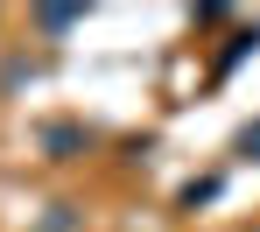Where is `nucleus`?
I'll list each match as a JSON object with an SVG mask.
<instances>
[{
	"instance_id": "obj_1",
	"label": "nucleus",
	"mask_w": 260,
	"mask_h": 232,
	"mask_svg": "<svg viewBox=\"0 0 260 232\" xmlns=\"http://www.w3.org/2000/svg\"><path fill=\"white\" fill-rule=\"evenodd\" d=\"M85 148H91L85 120H49V127H43V155H49V162H78Z\"/></svg>"
},
{
	"instance_id": "obj_2",
	"label": "nucleus",
	"mask_w": 260,
	"mask_h": 232,
	"mask_svg": "<svg viewBox=\"0 0 260 232\" xmlns=\"http://www.w3.org/2000/svg\"><path fill=\"white\" fill-rule=\"evenodd\" d=\"M85 0H63V7H36V28H43V36H71V28H85Z\"/></svg>"
},
{
	"instance_id": "obj_3",
	"label": "nucleus",
	"mask_w": 260,
	"mask_h": 232,
	"mask_svg": "<svg viewBox=\"0 0 260 232\" xmlns=\"http://www.w3.org/2000/svg\"><path fill=\"white\" fill-rule=\"evenodd\" d=\"M253 49H260V21H253V28H232V36H225V49H218V78H232Z\"/></svg>"
},
{
	"instance_id": "obj_4",
	"label": "nucleus",
	"mask_w": 260,
	"mask_h": 232,
	"mask_svg": "<svg viewBox=\"0 0 260 232\" xmlns=\"http://www.w3.org/2000/svg\"><path fill=\"white\" fill-rule=\"evenodd\" d=\"M218 176H190V183H183V197H176V204H183V211H197V204H218Z\"/></svg>"
},
{
	"instance_id": "obj_5",
	"label": "nucleus",
	"mask_w": 260,
	"mask_h": 232,
	"mask_svg": "<svg viewBox=\"0 0 260 232\" xmlns=\"http://www.w3.org/2000/svg\"><path fill=\"white\" fill-rule=\"evenodd\" d=\"M225 21H232L225 0H197V7H190V28H225Z\"/></svg>"
},
{
	"instance_id": "obj_6",
	"label": "nucleus",
	"mask_w": 260,
	"mask_h": 232,
	"mask_svg": "<svg viewBox=\"0 0 260 232\" xmlns=\"http://www.w3.org/2000/svg\"><path fill=\"white\" fill-rule=\"evenodd\" d=\"M78 225V204H49V218H43V232H71Z\"/></svg>"
},
{
	"instance_id": "obj_7",
	"label": "nucleus",
	"mask_w": 260,
	"mask_h": 232,
	"mask_svg": "<svg viewBox=\"0 0 260 232\" xmlns=\"http://www.w3.org/2000/svg\"><path fill=\"white\" fill-rule=\"evenodd\" d=\"M239 155H253V162H260V120H253V127H239Z\"/></svg>"
}]
</instances>
